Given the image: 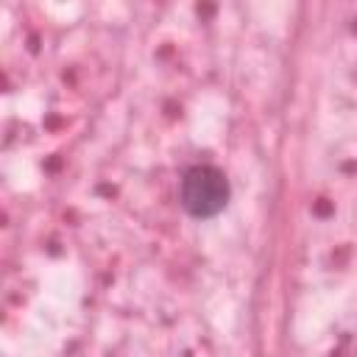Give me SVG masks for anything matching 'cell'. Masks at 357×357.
I'll return each instance as SVG.
<instances>
[{
    "label": "cell",
    "mask_w": 357,
    "mask_h": 357,
    "mask_svg": "<svg viewBox=\"0 0 357 357\" xmlns=\"http://www.w3.org/2000/svg\"><path fill=\"white\" fill-rule=\"evenodd\" d=\"M231 198V184L226 173L215 165H192L184 170L178 184V201L190 218L206 220L226 209Z\"/></svg>",
    "instance_id": "cell-1"
}]
</instances>
